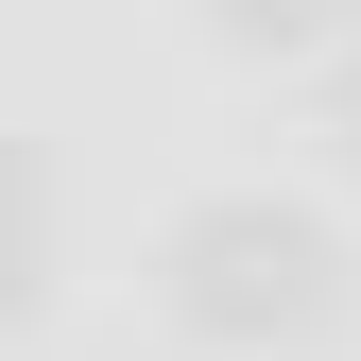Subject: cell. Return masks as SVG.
Segmentation results:
<instances>
[{
  "mask_svg": "<svg viewBox=\"0 0 361 361\" xmlns=\"http://www.w3.org/2000/svg\"><path fill=\"white\" fill-rule=\"evenodd\" d=\"M155 293H172L190 344H293V327H327L344 258H327V224L276 207V190H207V207L155 241Z\"/></svg>",
  "mask_w": 361,
  "mask_h": 361,
  "instance_id": "cell-1",
  "label": "cell"
},
{
  "mask_svg": "<svg viewBox=\"0 0 361 361\" xmlns=\"http://www.w3.org/2000/svg\"><path fill=\"white\" fill-rule=\"evenodd\" d=\"M327 138H344V172H361V52H327Z\"/></svg>",
  "mask_w": 361,
  "mask_h": 361,
  "instance_id": "cell-3",
  "label": "cell"
},
{
  "mask_svg": "<svg viewBox=\"0 0 361 361\" xmlns=\"http://www.w3.org/2000/svg\"><path fill=\"white\" fill-rule=\"evenodd\" d=\"M207 35H224V52H327L344 0H207Z\"/></svg>",
  "mask_w": 361,
  "mask_h": 361,
  "instance_id": "cell-2",
  "label": "cell"
}]
</instances>
